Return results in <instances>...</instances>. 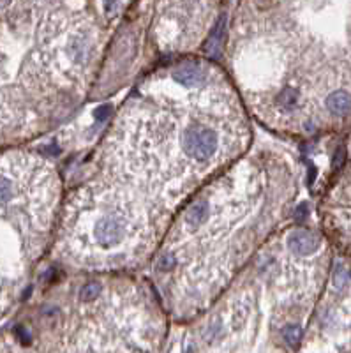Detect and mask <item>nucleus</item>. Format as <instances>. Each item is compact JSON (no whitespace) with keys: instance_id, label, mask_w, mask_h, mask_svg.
Returning a JSON list of instances; mask_svg holds the SVG:
<instances>
[{"instance_id":"1","label":"nucleus","mask_w":351,"mask_h":353,"mask_svg":"<svg viewBox=\"0 0 351 353\" xmlns=\"http://www.w3.org/2000/svg\"><path fill=\"white\" fill-rule=\"evenodd\" d=\"M217 135L205 126H191L184 135V152L198 163H209L217 154Z\"/></svg>"},{"instance_id":"2","label":"nucleus","mask_w":351,"mask_h":353,"mask_svg":"<svg viewBox=\"0 0 351 353\" xmlns=\"http://www.w3.org/2000/svg\"><path fill=\"white\" fill-rule=\"evenodd\" d=\"M129 224L122 217V214H104L97 219L94 224V238L95 242L101 244V247H115L127 237Z\"/></svg>"},{"instance_id":"3","label":"nucleus","mask_w":351,"mask_h":353,"mask_svg":"<svg viewBox=\"0 0 351 353\" xmlns=\"http://www.w3.org/2000/svg\"><path fill=\"white\" fill-rule=\"evenodd\" d=\"M318 246H320L318 237L309 233V231L298 230V231H293L288 237V247L295 254H298V256H305V254L314 253V251L318 249Z\"/></svg>"},{"instance_id":"4","label":"nucleus","mask_w":351,"mask_h":353,"mask_svg":"<svg viewBox=\"0 0 351 353\" xmlns=\"http://www.w3.org/2000/svg\"><path fill=\"white\" fill-rule=\"evenodd\" d=\"M205 78L207 74L196 64H186V66H182L173 72V79L177 83L184 85V87H198V85H202L205 81Z\"/></svg>"},{"instance_id":"5","label":"nucleus","mask_w":351,"mask_h":353,"mask_svg":"<svg viewBox=\"0 0 351 353\" xmlns=\"http://www.w3.org/2000/svg\"><path fill=\"white\" fill-rule=\"evenodd\" d=\"M210 215V205L207 200H198L194 202L193 205L187 209L186 212V224L187 226H193V228H198L205 224V221L209 219Z\"/></svg>"},{"instance_id":"6","label":"nucleus","mask_w":351,"mask_h":353,"mask_svg":"<svg viewBox=\"0 0 351 353\" xmlns=\"http://www.w3.org/2000/svg\"><path fill=\"white\" fill-rule=\"evenodd\" d=\"M327 106L334 115H346L351 111V95L344 90L334 92L328 95Z\"/></svg>"},{"instance_id":"7","label":"nucleus","mask_w":351,"mask_h":353,"mask_svg":"<svg viewBox=\"0 0 351 353\" xmlns=\"http://www.w3.org/2000/svg\"><path fill=\"white\" fill-rule=\"evenodd\" d=\"M298 104V92L293 87H286L282 88L279 95H277V108H279L282 113H289L293 111Z\"/></svg>"},{"instance_id":"8","label":"nucleus","mask_w":351,"mask_h":353,"mask_svg":"<svg viewBox=\"0 0 351 353\" xmlns=\"http://www.w3.org/2000/svg\"><path fill=\"white\" fill-rule=\"evenodd\" d=\"M14 196V186L12 180L9 177H5L4 173H0V205L9 203Z\"/></svg>"},{"instance_id":"9","label":"nucleus","mask_w":351,"mask_h":353,"mask_svg":"<svg viewBox=\"0 0 351 353\" xmlns=\"http://www.w3.org/2000/svg\"><path fill=\"white\" fill-rule=\"evenodd\" d=\"M224 30H226V18H221L219 23L215 25V28H213V34H212V37H210V41H209V52L217 50V48L221 46L222 37H224Z\"/></svg>"},{"instance_id":"10","label":"nucleus","mask_w":351,"mask_h":353,"mask_svg":"<svg viewBox=\"0 0 351 353\" xmlns=\"http://www.w3.org/2000/svg\"><path fill=\"white\" fill-rule=\"evenodd\" d=\"M249 313H251V307H249V304L247 302H240L237 306V309H235V313H233V316H231V322H233V325L235 327H242L245 323V320H247V316H249Z\"/></svg>"},{"instance_id":"11","label":"nucleus","mask_w":351,"mask_h":353,"mask_svg":"<svg viewBox=\"0 0 351 353\" xmlns=\"http://www.w3.org/2000/svg\"><path fill=\"white\" fill-rule=\"evenodd\" d=\"M101 295V284L99 282H87L79 291V298L83 300H94Z\"/></svg>"},{"instance_id":"12","label":"nucleus","mask_w":351,"mask_h":353,"mask_svg":"<svg viewBox=\"0 0 351 353\" xmlns=\"http://www.w3.org/2000/svg\"><path fill=\"white\" fill-rule=\"evenodd\" d=\"M300 338H302V329L298 325L286 327V330H284V341L288 343L289 346H295L300 341Z\"/></svg>"},{"instance_id":"13","label":"nucleus","mask_w":351,"mask_h":353,"mask_svg":"<svg viewBox=\"0 0 351 353\" xmlns=\"http://www.w3.org/2000/svg\"><path fill=\"white\" fill-rule=\"evenodd\" d=\"M350 279H351L350 270L337 265L336 272H334V284H336V288H343V286H346L348 282H350Z\"/></svg>"},{"instance_id":"14","label":"nucleus","mask_w":351,"mask_h":353,"mask_svg":"<svg viewBox=\"0 0 351 353\" xmlns=\"http://www.w3.org/2000/svg\"><path fill=\"white\" fill-rule=\"evenodd\" d=\"M175 265H177V258H175L173 254H162V256H159L157 269L162 270V272H170V270L175 269Z\"/></svg>"},{"instance_id":"15","label":"nucleus","mask_w":351,"mask_h":353,"mask_svg":"<svg viewBox=\"0 0 351 353\" xmlns=\"http://www.w3.org/2000/svg\"><path fill=\"white\" fill-rule=\"evenodd\" d=\"M110 111H111V108L104 104V106H101L97 111H95V119H97V120H104L108 117V113H110Z\"/></svg>"},{"instance_id":"16","label":"nucleus","mask_w":351,"mask_h":353,"mask_svg":"<svg viewBox=\"0 0 351 353\" xmlns=\"http://www.w3.org/2000/svg\"><path fill=\"white\" fill-rule=\"evenodd\" d=\"M16 336H18V338H20L23 343H28V341H30V334H28L27 330L23 329V327H18V329H16Z\"/></svg>"},{"instance_id":"17","label":"nucleus","mask_w":351,"mask_h":353,"mask_svg":"<svg viewBox=\"0 0 351 353\" xmlns=\"http://www.w3.org/2000/svg\"><path fill=\"white\" fill-rule=\"evenodd\" d=\"M296 217H298L300 221L307 217V205H300L298 207V211H296Z\"/></svg>"}]
</instances>
